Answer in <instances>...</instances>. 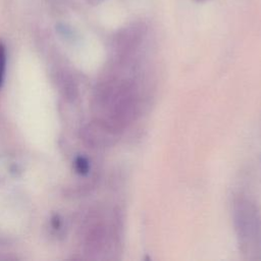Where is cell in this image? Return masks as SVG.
Listing matches in <instances>:
<instances>
[{"instance_id":"6da1fadb","label":"cell","mask_w":261,"mask_h":261,"mask_svg":"<svg viewBox=\"0 0 261 261\" xmlns=\"http://www.w3.org/2000/svg\"><path fill=\"white\" fill-rule=\"evenodd\" d=\"M6 69V50L2 43H0V87L3 84Z\"/></svg>"},{"instance_id":"7a4b0ae2","label":"cell","mask_w":261,"mask_h":261,"mask_svg":"<svg viewBox=\"0 0 261 261\" xmlns=\"http://www.w3.org/2000/svg\"><path fill=\"white\" fill-rule=\"evenodd\" d=\"M74 167L80 174H86L89 171V162L86 158L80 156L74 161Z\"/></svg>"},{"instance_id":"3957f363","label":"cell","mask_w":261,"mask_h":261,"mask_svg":"<svg viewBox=\"0 0 261 261\" xmlns=\"http://www.w3.org/2000/svg\"><path fill=\"white\" fill-rule=\"evenodd\" d=\"M52 224H53L54 228H58V227L60 226V221H59V219H58L57 217H54L53 220H52Z\"/></svg>"}]
</instances>
